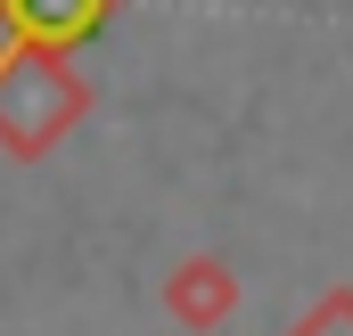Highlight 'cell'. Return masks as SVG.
<instances>
[{
    "instance_id": "obj_1",
    "label": "cell",
    "mask_w": 353,
    "mask_h": 336,
    "mask_svg": "<svg viewBox=\"0 0 353 336\" xmlns=\"http://www.w3.org/2000/svg\"><path fill=\"white\" fill-rule=\"evenodd\" d=\"M83 115H90V83L74 74V50L0 33V156L8 165H41Z\"/></svg>"
},
{
    "instance_id": "obj_2",
    "label": "cell",
    "mask_w": 353,
    "mask_h": 336,
    "mask_svg": "<svg viewBox=\"0 0 353 336\" xmlns=\"http://www.w3.org/2000/svg\"><path fill=\"white\" fill-rule=\"evenodd\" d=\"M239 271L222 262V254H181L173 271H165V312H173V328L189 336H214L230 312H239Z\"/></svg>"
},
{
    "instance_id": "obj_3",
    "label": "cell",
    "mask_w": 353,
    "mask_h": 336,
    "mask_svg": "<svg viewBox=\"0 0 353 336\" xmlns=\"http://www.w3.org/2000/svg\"><path fill=\"white\" fill-rule=\"evenodd\" d=\"M123 0H0V33H25V41H50V50H83L115 25Z\"/></svg>"
},
{
    "instance_id": "obj_4",
    "label": "cell",
    "mask_w": 353,
    "mask_h": 336,
    "mask_svg": "<svg viewBox=\"0 0 353 336\" xmlns=\"http://www.w3.org/2000/svg\"><path fill=\"white\" fill-rule=\"evenodd\" d=\"M279 336H353V287H329V295H312L296 320Z\"/></svg>"
}]
</instances>
